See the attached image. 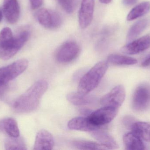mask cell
<instances>
[{"mask_svg": "<svg viewBox=\"0 0 150 150\" xmlns=\"http://www.w3.org/2000/svg\"><path fill=\"white\" fill-rule=\"evenodd\" d=\"M3 18V12L0 9V22L1 21Z\"/></svg>", "mask_w": 150, "mask_h": 150, "instance_id": "32", "label": "cell"}, {"mask_svg": "<svg viewBox=\"0 0 150 150\" xmlns=\"http://www.w3.org/2000/svg\"><path fill=\"white\" fill-rule=\"evenodd\" d=\"M148 23L149 21L148 19H143L134 24L128 32L127 35V41H131L139 36L146 28Z\"/></svg>", "mask_w": 150, "mask_h": 150, "instance_id": "22", "label": "cell"}, {"mask_svg": "<svg viewBox=\"0 0 150 150\" xmlns=\"http://www.w3.org/2000/svg\"><path fill=\"white\" fill-rule=\"evenodd\" d=\"M95 0H82L79 13V23L82 29L91 24L93 18Z\"/></svg>", "mask_w": 150, "mask_h": 150, "instance_id": "10", "label": "cell"}, {"mask_svg": "<svg viewBox=\"0 0 150 150\" xmlns=\"http://www.w3.org/2000/svg\"><path fill=\"white\" fill-rule=\"evenodd\" d=\"M29 62L26 59L18 60L8 66L0 68V86L7 85L27 69Z\"/></svg>", "mask_w": 150, "mask_h": 150, "instance_id": "4", "label": "cell"}, {"mask_svg": "<svg viewBox=\"0 0 150 150\" xmlns=\"http://www.w3.org/2000/svg\"><path fill=\"white\" fill-rule=\"evenodd\" d=\"M132 133L141 139L150 142V123L144 122H136L131 127Z\"/></svg>", "mask_w": 150, "mask_h": 150, "instance_id": "19", "label": "cell"}, {"mask_svg": "<svg viewBox=\"0 0 150 150\" xmlns=\"http://www.w3.org/2000/svg\"><path fill=\"white\" fill-rule=\"evenodd\" d=\"M8 88V85H4L0 86V96L2 94H3L7 90Z\"/></svg>", "mask_w": 150, "mask_h": 150, "instance_id": "30", "label": "cell"}, {"mask_svg": "<svg viewBox=\"0 0 150 150\" xmlns=\"http://www.w3.org/2000/svg\"><path fill=\"white\" fill-rule=\"evenodd\" d=\"M150 48V34L134 41L122 48V53L128 55L140 53Z\"/></svg>", "mask_w": 150, "mask_h": 150, "instance_id": "11", "label": "cell"}, {"mask_svg": "<svg viewBox=\"0 0 150 150\" xmlns=\"http://www.w3.org/2000/svg\"><path fill=\"white\" fill-rule=\"evenodd\" d=\"M68 127L72 130H79L91 132L101 128L92 124L87 117H76L70 120L68 123Z\"/></svg>", "mask_w": 150, "mask_h": 150, "instance_id": "15", "label": "cell"}, {"mask_svg": "<svg viewBox=\"0 0 150 150\" xmlns=\"http://www.w3.org/2000/svg\"><path fill=\"white\" fill-rule=\"evenodd\" d=\"M31 7L33 9H38L42 5L43 0H30Z\"/></svg>", "mask_w": 150, "mask_h": 150, "instance_id": "27", "label": "cell"}, {"mask_svg": "<svg viewBox=\"0 0 150 150\" xmlns=\"http://www.w3.org/2000/svg\"><path fill=\"white\" fill-rule=\"evenodd\" d=\"M99 1L101 3L104 4H108L112 1V0H99Z\"/></svg>", "mask_w": 150, "mask_h": 150, "instance_id": "31", "label": "cell"}, {"mask_svg": "<svg viewBox=\"0 0 150 150\" xmlns=\"http://www.w3.org/2000/svg\"><path fill=\"white\" fill-rule=\"evenodd\" d=\"M125 97L126 92L124 87L122 85H117L101 98L100 104L103 107L119 109L123 104Z\"/></svg>", "mask_w": 150, "mask_h": 150, "instance_id": "9", "label": "cell"}, {"mask_svg": "<svg viewBox=\"0 0 150 150\" xmlns=\"http://www.w3.org/2000/svg\"><path fill=\"white\" fill-rule=\"evenodd\" d=\"M36 16L39 23L47 29H56L61 25V17L54 11L42 8L38 11Z\"/></svg>", "mask_w": 150, "mask_h": 150, "instance_id": "8", "label": "cell"}, {"mask_svg": "<svg viewBox=\"0 0 150 150\" xmlns=\"http://www.w3.org/2000/svg\"><path fill=\"white\" fill-rule=\"evenodd\" d=\"M4 147L6 150H26L25 142L21 137L7 138L4 141Z\"/></svg>", "mask_w": 150, "mask_h": 150, "instance_id": "24", "label": "cell"}, {"mask_svg": "<svg viewBox=\"0 0 150 150\" xmlns=\"http://www.w3.org/2000/svg\"><path fill=\"white\" fill-rule=\"evenodd\" d=\"M150 11V2H143L134 7L127 16V21H131L148 14Z\"/></svg>", "mask_w": 150, "mask_h": 150, "instance_id": "20", "label": "cell"}, {"mask_svg": "<svg viewBox=\"0 0 150 150\" xmlns=\"http://www.w3.org/2000/svg\"><path fill=\"white\" fill-rule=\"evenodd\" d=\"M138 0H122V4L125 6H129L134 5L137 2Z\"/></svg>", "mask_w": 150, "mask_h": 150, "instance_id": "28", "label": "cell"}, {"mask_svg": "<svg viewBox=\"0 0 150 150\" xmlns=\"http://www.w3.org/2000/svg\"><path fill=\"white\" fill-rule=\"evenodd\" d=\"M150 105V86L142 84L135 90L132 100L133 109L136 112H142Z\"/></svg>", "mask_w": 150, "mask_h": 150, "instance_id": "6", "label": "cell"}, {"mask_svg": "<svg viewBox=\"0 0 150 150\" xmlns=\"http://www.w3.org/2000/svg\"><path fill=\"white\" fill-rule=\"evenodd\" d=\"M135 122L134 119L131 116H125L122 120L123 124L127 128L131 129L133 124Z\"/></svg>", "mask_w": 150, "mask_h": 150, "instance_id": "26", "label": "cell"}, {"mask_svg": "<svg viewBox=\"0 0 150 150\" xmlns=\"http://www.w3.org/2000/svg\"><path fill=\"white\" fill-rule=\"evenodd\" d=\"M54 144V139L52 134L43 129L38 132L36 135L33 150H52Z\"/></svg>", "mask_w": 150, "mask_h": 150, "instance_id": "13", "label": "cell"}, {"mask_svg": "<svg viewBox=\"0 0 150 150\" xmlns=\"http://www.w3.org/2000/svg\"><path fill=\"white\" fill-rule=\"evenodd\" d=\"M48 88V83L45 80L37 81L23 94L13 102V110L19 113H27L36 110L40 99Z\"/></svg>", "mask_w": 150, "mask_h": 150, "instance_id": "1", "label": "cell"}, {"mask_svg": "<svg viewBox=\"0 0 150 150\" xmlns=\"http://www.w3.org/2000/svg\"><path fill=\"white\" fill-rule=\"evenodd\" d=\"M80 48L76 42L67 41L63 43L58 48L55 54L57 61L62 63L71 62L78 56Z\"/></svg>", "mask_w": 150, "mask_h": 150, "instance_id": "7", "label": "cell"}, {"mask_svg": "<svg viewBox=\"0 0 150 150\" xmlns=\"http://www.w3.org/2000/svg\"><path fill=\"white\" fill-rule=\"evenodd\" d=\"M62 9L69 14L73 13L74 11L76 1L75 0H57Z\"/></svg>", "mask_w": 150, "mask_h": 150, "instance_id": "25", "label": "cell"}, {"mask_svg": "<svg viewBox=\"0 0 150 150\" xmlns=\"http://www.w3.org/2000/svg\"><path fill=\"white\" fill-rule=\"evenodd\" d=\"M118 109L109 107H103L87 116L90 122L94 126L99 127L108 124L117 115Z\"/></svg>", "mask_w": 150, "mask_h": 150, "instance_id": "5", "label": "cell"}, {"mask_svg": "<svg viewBox=\"0 0 150 150\" xmlns=\"http://www.w3.org/2000/svg\"><path fill=\"white\" fill-rule=\"evenodd\" d=\"M123 141L126 150L145 149V145L142 139L132 132L126 134L123 136Z\"/></svg>", "mask_w": 150, "mask_h": 150, "instance_id": "16", "label": "cell"}, {"mask_svg": "<svg viewBox=\"0 0 150 150\" xmlns=\"http://www.w3.org/2000/svg\"><path fill=\"white\" fill-rule=\"evenodd\" d=\"M67 99L75 106H85L91 105L95 101V97L88 94H83L78 92H72L67 96Z\"/></svg>", "mask_w": 150, "mask_h": 150, "instance_id": "17", "label": "cell"}, {"mask_svg": "<svg viewBox=\"0 0 150 150\" xmlns=\"http://www.w3.org/2000/svg\"><path fill=\"white\" fill-rule=\"evenodd\" d=\"M72 145L74 148L80 150H107L99 143L86 141L77 140L72 142Z\"/></svg>", "mask_w": 150, "mask_h": 150, "instance_id": "23", "label": "cell"}, {"mask_svg": "<svg viewBox=\"0 0 150 150\" xmlns=\"http://www.w3.org/2000/svg\"><path fill=\"white\" fill-rule=\"evenodd\" d=\"M107 61H102L96 63L80 79L78 92L88 94L98 85L105 74L108 67Z\"/></svg>", "mask_w": 150, "mask_h": 150, "instance_id": "3", "label": "cell"}, {"mask_svg": "<svg viewBox=\"0 0 150 150\" xmlns=\"http://www.w3.org/2000/svg\"><path fill=\"white\" fill-rule=\"evenodd\" d=\"M90 134L99 143L104 146L107 150L116 149L119 148V145L115 139L109 134L100 129L94 130Z\"/></svg>", "mask_w": 150, "mask_h": 150, "instance_id": "14", "label": "cell"}, {"mask_svg": "<svg viewBox=\"0 0 150 150\" xmlns=\"http://www.w3.org/2000/svg\"><path fill=\"white\" fill-rule=\"evenodd\" d=\"M107 61L113 65L127 66L134 65L137 63L135 58L119 54H111L108 57Z\"/></svg>", "mask_w": 150, "mask_h": 150, "instance_id": "21", "label": "cell"}, {"mask_svg": "<svg viewBox=\"0 0 150 150\" xmlns=\"http://www.w3.org/2000/svg\"><path fill=\"white\" fill-rule=\"evenodd\" d=\"M150 65V55L147 57L144 60L142 63V66L143 67H146Z\"/></svg>", "mask_w": 150, "mask_h": 150, "instance_id": "29", "label": "cell"}, {"mask_svg": "<svg viewBox=\"0 0 150 150\" xmlns=\"http://www.w3.org/2000/svg\"><path fill=\"white\" fill-rule=\"evenodd\" d=\"M27 41L28 38L24 34L20 33L14 38L10 28H3L0 32V58L4 60L12 58Z\"/></svg>", "mask_w": 150, "mask_h": 150, "instance_id": "2", "label": "cell"}, {"mask_svg": "<svg viewBox=\"0 0 150 150\" xmlns=\"http://www.w3.org/2000/svg\"><path fill=\"white\" fill-rule=\"evenodd\" d=\"M0 131L5 132L10 137H17L20 135L17 122L12 118H7L0 121Z\"/></svg>", "mask_w": 150, "mask_h": 150, "instance_id": "18", "label": "cell"}, {"mask_svg": "<svg viewBox=\"0 0 150 150\" xmlns=\"http://www.w3.org/2000/svg\"><path fill=\"white\" fill-rule=\"evenodd\" d=\"M3 11L8 23L11 24L16 23L20 16V7L17 0H4Z\"/></svg>", "mask_w": 150, "mask_h": 150, "instance_id": "12", "label": "cell"}]
</instances>
